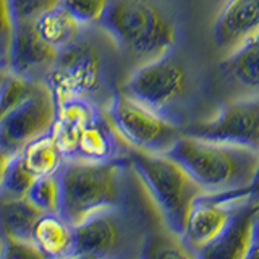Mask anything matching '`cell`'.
I'll return each instance as SVG.
<instances>
[{"label":"cell","mask_w":259,"mask_h":259,"mask_svg":"<svg viewBox=\"0 0 259 259\" xmlns=\"http://www.w3.org/2000/svg\"><path fill=\"white\" fill-rule=\"evenodd\" d=\"M206 194L248 190L259 172V151L246 146L182 135L168 152Z\"/></svg>","instance_id":"cell-1"},{"label":"cell","mask_w":259,"mask_h":259,"mask_svg":"<svg viewBox=\"0 0 259 259\" xmlns=\"http://www.w3.org/2000/svg\"><path fill=\"white\" fill-rule=\"evenodd\" d=\"M99 24L120 51L143 62L170 52L177 42L175 23L154 0H110Z\"/></svg>","instance_id":"cell-2"},{"label":"cell","mask_w":259,"mask_h":259,"mask_svg":"<svg viewBox=\"0 0 259 259\" xmlns=\"http://www.w3.org/2000/svg\"><path fill=\"white\" fill-rule=\"evenodd\" d=\"M132 167L167 230L182 237L194 202L206 193L168 154L133 151Z\"/></svg>","instance_id":"cell-3"},{"label":"cell","mask_w":259,"mask_h":259,"mask_svg":"<svg viewBox=\"0 0 259 259\" xmlns=\"http://www.w3.org/2000/svg\"><path fill=\"white\" fill-rule=\"evenodd\" d=\"M60 210L71 225L102 210L115 209L120 199V165L117 162L71 159L57 172Z\"/></svg>","instance_id":"cell-4"},{"label":"cell","mask_w":259,"mask_h":259,"mask_svg":"<svg viewBox=\"0 0 259 259\" xmlns=\"http://www.w3.org/2000/svg\"><path fill=\"white\" fill-rule=\"evenodd\" d=\"M105 120L133 151L167 154L183 135L172 120L136 97L118 91L109 102Z\"/></svg>","instance_id":"cell-5"},{"label":"cell","mask_w":259,"mask_h":259,"mask_svg":"<svg viewBox=\"0 0 259 259\" xmlns=\"http://www.w3.org/2000/svg\"><path fill=\"white\" fill-rule=\"evenodd\" d=\"M186 89V68L180 60L167 52L157 59L143 62L126 79L121 91L164 113L182 99Z\"/></svg>","instance_id":"cell-6"},{"label":"cell","mask_w":259,"mask_h":259,"mask_svg":"<svg viewBox=\"0 0 259 259\" xmlns=\"http://www.w3.org/2000/svg\"><path fill=\"white\" fill-rule=\"evenodd\" d=\"M102 79V57L99 51L88 40H76L63 49L54 67L47 71V86L55 97L57 104L88 97L94 93Z\"/></svg>","instance_id":"cell-7"},{"label":"cell","mask_w":259,"mask_h":259,"mask_svg":"<svg viewBox=\"0 0 259 259\" xmlns=\"http://www.w3.org/2000/svg\"><path fill=\"white\" fill-rule=\"evenodd\" d=\"M57 117V101L47 83L36 81L32 91L0 120V148L21 152L28 143L49 133Z\"/></svg>","instance_id":"cell-8"},{"label":"cell","mask_w":259,"mask_h":259,"mask_svg":"<svg viewBox=\"0 0 259 259\" xmlns=\"http://www.w3.org/2000/svg\"><path fill=\"white\" fill-rule=\"evenodd\" d=\"M253 190H241L221 194H202L196 199L186 222L182 240L191 253H199L221 237L235 214L249 201Z\"/></svg>","instance_id":"cell-9"},{"label":"cell","mask_w":259,"mask_h":259,"mask_svg":"<svg viewBox=\"0 0 259 259\" xmlns=\"http://www.w3.org/2000/svg\"><path fill=\"white\" fill-rule=\"evenodd\" d=\"M183 133L259 151V96H241L225 104L212 118L193 125Z\"/></svg>","instance_id":"cell-10"},{"label":"cell","mask_w":259,"mask_h":259,"mask_svg":"<svg viewBox=\"0 0 259 259\" xmlns=\"http://www.w3.org/2000/svg\"><path fill=\"white\" fill-rule=\"evenodd\" d=\"M259 34V0H227L214 23V46L232 55Z\"/></svg>","instance_id":"cell-11"},{"label":"cell","mask_w":259,"mask_h":259,"mask_svg":"<svg viewBox=\"0 0 259 259\" xmlns=\"http://www.w3.org/2000/svg\"><path fill=\"white\" fill-rule=\"evenodd\" d=\"M60 51L40 37L34 21L15 24L8 70L34 79L40 71H49L59 59Z\"/></svg>","instance_id":"cell-12"},{"label":"cell","mask_w":259,"mask_h":259,"mask_svg":"<svg viewBox=\"0 0 259 259\" xmlns=\"http://www.w3.org/2000/svg\"><path fill=\"white\" fill-rule=\"evenodd\" d=\"M121 243V229L113 209L102 210L73 225L70 257H107Z\"/></svg>","instance_id":"cell-13"},{"label":"cell","mask_w":259,"mask_h":259,"mask_svg":"<svg viewBox=\"0 0 259 259\" xmlns=\"http://www.w3.org/2000/svg\"><path fill=\"white\" fill-rule=\"evenodd\" d=\"M259 204L246 202L230 224L225 227L221 237L202 249L199 257L204 259H248L251 256L254 243V233L257 225Z\"/></svg>","instance_id":"cell-14"},{"label":"cell","mask_w":259,"mask_h":259,"mask_svg":"<svg viewBox=\"0 0 259 259\" xmlns=\"http://www.w3.org/2000/svg\"><path fill=\"white\" fill-rule=\"evenodd\" d=\"M94 118H97L96 109L86 97H73L57 104V117L52 133L60 144L63 156L73 157L81 132Z\"/></svg>","instance_id":"cell-15"},{"label":"cell","mask_w":259,"mask_h":259,"mask_svg":"<svg viewBox=\"0 0 259 259\" xmlns=\"http://www.w3.org/2000/svg\"><path fill=\"white\" fill-rule=\"evenodd\" d=\"M222 71L243 96H259V34L222 59Z\"/></svg>","instance_id":"cell-16"},{"label":"cell","mask_w":259,"mask_h":259,"mask_svg":"<svg viewBox=\"0 0 259 259\" xmlns=\"http://www.w3.org/2000/svg\"><path fill=\"white\" fill-rule=\"evenodd\" d=\"M42 214L44 210L28 196H0V235L32 241V230Z\"/></svg>","instance_id":"cell-17"},{"label":"cell","mask_w":259,"mask_h":259,"mask_svg":"<svg viewBox=\"0 0 259 259\" xmlns=\"http://www.w3.org/2000/svg\"><path fill=\"white\" fill-rule=\"evenodd\" d=\"M32 241L46 257H70L73 225L60 212H44L34 225Z\"/></svg>","instance_id":"cell-18"},{"label":"cell","mask_w":259,"mask_h":259,"mask_svg":"<svg viewBox=\"0 0 259 259\" xmlns=\"http://www.w3.org/2000/svg\"><path fill=\"white\" fill-rule=\"evenodd\" d=\"M34 26L40 37L59 51L75 44L83 28L62 5H57L40 15L34 21Z\"/></svg>","instance_id":"cell-19"},{"label":"cell","mask_w":259,"mask_h":259,"mask_svg":"<svg viewBox=\"0 0 259 259\" xmlns=\"http://www.w3.org/2000/svg\"><path fill=\"white\" fill-rule=\"evenodd\" d=\"M23 162L36 177L54 175L63 165V151L52 130L28 143L20 152Z\"/></svg>","instance_id":"cell-20"},{"label":"cell","mask_w":259,"mask_h":259,"mask_svg":"<svg viewBox=\"0 0 259 259\" xmlns=\"http://www.w3.org/2000/svg\"><path fill=\"white\" fill-rule=\"evenodd\" d=\"M113 130L107 123L105 126L99 118H94L91 123H88L81 132L76 149L71 159L91 160V162H105L110 160L113 154L112 143Z\"/></svg>","instance_id":"cell-21"},{"label":"cell","mask_w":259,"mask_h":259,"mask_svg":"<svg viewBox=\"0 0 259 259\" xmlns=\"http://www.w3.org/2000/svg\"><path fill=\"white\" fill-rule=\"evenodd\" d=\"M36 175L31 172L26 167V164L23 162L21 154H15L10 165H8L5 178H4V185H2V191H0V196H12V198H23L26 196L31 185L34 183Z\"/></svg>","instance_id":"cell-22"},{"label":"cell","mask_w":259,"mask_h":259,"mask_svg":"<svg viewBox=\"0 0 259 259\" xmlns=\"http://www.w3.org/2000/svg\"><path fill=\"white\" fill-rule=\"evenodd\" d=\"M26 196L44 212H59L60 210V182L59 175L37 177L31 185Z\"/></svg>","instance_id":"cell-23"},{"label":"cell","mask_w":259,"mask_h":259,"mask_svg":"<svg viewBox=\"0 0 259 259\" xmlns=\"http://www.w3.org/2000/svg\"><path fill=\"white\" fill-rule=\"evenodd\" d=\"M34 84L36 79L16 75V73L12 71L8 73L7 79L0 88V120L32 91Z\"/></svg>","instance_id":"cell-24"},{"label":"cell","mask_w":259,"mask_h":259,"mask_svg":"<svg viewBox=\"0 0 259 259\" xmlns=\"http://www.w3.org/2000/svg\"><path fill=\"white\" fill-rule=\"evenodd\" d=\"M146 257H196L185 246L180 235H175L168 230L164 235H152L144 245Z\"/></svg>","instance_id":"cell-25"},{"label":"cell","mask_w":259,"mask_h":259,"mask_svg":"<svg viewBox=\"0 0 259 259\" xmlns=\"http://www.w3.org/2000/svg\"><path fill=\"white\" fill-rule=\"evenodd\" d=\"M110 0H62L60 5L81 26L99 23Z\"/></svg>","instance_id":"cell-26"},{"label":"cell","mask_w":259,"mask_h":259,"mask_svg":"<svg viewBox=\"0 0 259 259\" xmlns=\"http://www.w3.org/2000/svg\"><path fill=\"white\" fill-rule=\"evenodd\" d=\"M62 0H8L15 24L36 21L42 13L49 12L51 8L60 5Z\"/></svg>","instance_id":"cell-27"},{"label":"cell","mask_w":259,"mask_h":259,"mask_svg":"<svg viewBox=\"0 0 259 259\" xmlns=\"http://www.w3.org/2000/svg\"><path fill=\"white\" fill-rule=\"evenodd\" d=\"M0 257L4 259H42L46 257L34 241L2 237L0 240Z\"/></svg>","instance_id":"cell-28"},{"label":"cell","mask_w":259,"mask_h":259,"mask_svg":"<svg viewBox=\"0 0 259 259\" xmlns=\"http://www.w3.org/2000/svg\"><path fill=\"white\" fill-rule=\"evenodd\" d=\"M15 154H18V152H12V151H8V149L0 148V191H2V185H4L5 172H7L8 165H10V162H12V159H13Z\"/></svg>","instance_id":"cell-29"},{"label":"cell","mask_w":259,"mask_h":259,"mask_svg":"<svg viewBox=\"0 0 259 259\" xmlns=\"http://www.w3.org/2000/svg\"><path fill=\"white\" fill-rule=\"evenodd\" d=\"M249 257H259V221H257V225H256L254 243H253V249H251V256Z\"/></svg>","instance_id":"cell-30"},{"label":"cell","mask_w":259,"mask_h":259,"mask_svg":"<svg viewBox=\"0 0 259 259\" xmlns=\"http://www.w3.org/2000/svg\"><path fill=\"white\" fill-rule=\"evenodd\" d=\"M8 73H10V70H8L7 67H4V65H0V88H2V84H4V81L7 79V76H8Z\"/></svg>","instance_id":"cell-31"},{"label":"cell","mask_w":259,"mask_h":259,"mask_svg":"<svg viewBox=\"0 0 259 259\" xmlns=\"http://www.w3.org/2000/svg\"><path fill=\"white\" fill-rule=\"evenodd\" d=\"M0 240H2V235H0Z\"/></svg>","instance_id":"cell-32"}]
</instances>
